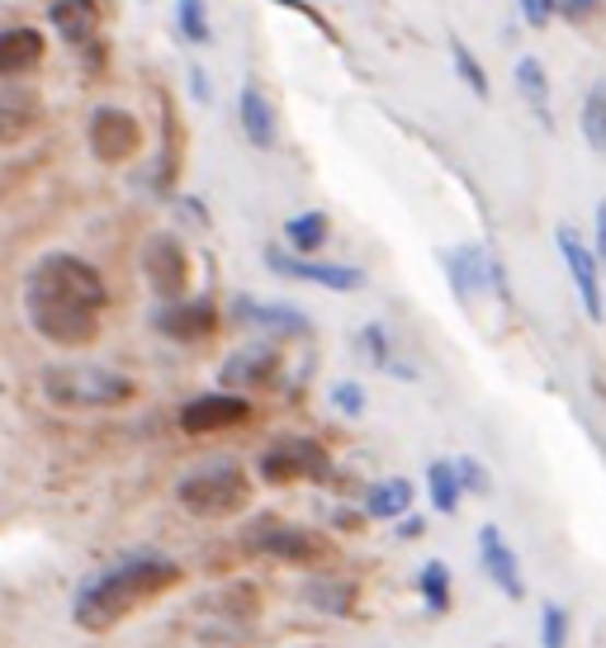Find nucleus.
Instances as JSON below:
<instances>
[{"label":"nucleus","mask_w":606,"mask_h":648,"mask_svg":"<svg viewBox=\"0 0 606 648\" xmlns=\"http://www.w3.org/2000/svg\"><path fill=\"white\" fill-rule=\"evenodd\" d=\"M185 568L166 554H128L114 568L95 573L91 582H81L77 601H71V621H77L85 635H105V629L124 625L128 615L148 601L166 597L171 587H180Z\"/></svg>","instance_id":"nucleus-1"},{"label":"nucleus","mask_w":606,"mask_h":648,"mask_svg":"<svg viewBox=\"0 0 606 648\" xmlns=\"http://www.w3.org/2000/svg\"><path fill=\"white\" fill-rule=\"evenodd\" d=\"M138 393V384L114 365L95 360H71V365L43 369V398L62 412H91V408H124Z\"/></svg>","instance_id":"nucleus-2"},{"label":"nucleus","mask_w":606,"mask_h":648,"mask_svg":"<svg viewBox=\"0 0 606 648\" xmlns=\"http://www.w3.org/2000/svg\"><path fill=\"white\" fill-rule=\"evenodd\" d=\"M176 502L190 516H209V521L213 516H237L252 502V483L242 473V464L213 459V464H199L176 483Z\"/></svg>","instance_id":"nucleus-3"},{"label":"nucleus","mask_w":606,"mask_h":648,"mask_svg":"<svg viewBox=\"0 0 606 648\" xmlns=\"http://www.w3.org/2000/svg\"><path fill=\"white\" fill-rule=\"evenodd\" d=\"M242 550L252 558H276V564L313 568V564H323V558H331V540L308 526L280 521V516H256V521L242 530Z\"/></svg>","instance_id":"nucleus-4"},{"label":"nucleus","mask_w":606,"mask_h":648,"mask_svg":"<svg viewBox=\"0 0 606 648\" xmlns=\"http://www.w3.org/2000/svg\"><path fill=\"white\" fill-rule=\"evenodd\" d=\"M28 290L71 298V304H85V308H95V313L109 308V284H105V275H100L91 261L71 256V251H48V256H43V261L34 266V275H28Z\"/></svg>","instance_id":"nucleus-5"},{"label":"nucleus","mask_w":606,"mask_h":648,"mask_svg":"<svg viewBox=\"0 0 606 648\" xmlns=\"http://www.w3.org/2000/svg\"><path fill=\"white\" fill-rule=\"evenodd\" d=\"M24 308H28V327H34L43 341L67 345V351H81V345H91L100 337V313L85 304H71V298L28 290Z\"/></svg>","instance_id":"nucleus-6"},{"label":"nucleus","mask_w":606,"mask_h":648,"mask_svg":"<svg viewBox=\"0 0 606 648\" xmlns=\"http://www.w3.org/2000/svg\"><path fill=\"white\" fill-rule=\"evenodd\" d=\"M256 473H261L266 483H276V487L323 483V479H331V459H327L323 445L308 440V436H284L256 459Z\"/></svg>","instance_id":"nucleus-7"},{"label":"nucleus","mask_w":606,"mask_h":648,"mask_svg":"<svg viewBox=\"0 0 606 648\" xmlns=\"http://www.w3.org/2000/svg\"><path fill=\"white\" fill-rule=\"evenodd\" d=\"M252 621H256V592L252 587H223V592H209L195 611V625H199V639L205 644H242Z\"/></svg>","instance_id":"nucleus-8"},{"label":"nucleus","mask_w":606,"mask_h":648,"mask_svg":"<svg viewBox=\"0 0 606 648\" xmlns=\"http://www.w3.org/2000/svg\"><path fill=\"white\" fill-rule=\"evenodd\" d=\"M266 270H276V275H284V280L317 284V290H337V294L365 290V270L360 266L313 261V256H294V251H280V247H266Z\"/></svg>","instance_id":"nucleus-9"},{"label":"nucleus","mask_w":606,"mask_h":648,"mask_svg":"<svg viewBox=\"0 0 606 648\" xmlns=\"http://www.w3.org/2000/svg\"><path fill=\"white\" fill-rule=\"evenodd\" d=\"M142 275H148L152 294L176 304V298H190V256L171 233H156L148 247H142Z\"/></svg>","instance_id":"nucleus-10"},{"label":"nucleus","mask_w":606,"mask_h":648,"mask_svg":"<svg viewBox=\"0 0 606 648\" xmlns=\"http://www.w3.org/2000/svg\"><path fill=\"white\" fill-rule=\"evenodd\" d=\"M85 142L105 166H119L142 152V123L119 105H100L91 114V128H85Z\"/></svg>","instance_id":"nucleus-11"},{"label":"nucleus","mask_w":606,"mask_h":648,"mask_svg":"<svg viewBox=\"0 0 606 648\" xmlns=\"http://www.w3.org/2000/svg\"><path fill=\"white\" fill-rule=\"evenodd\" d=\"M252 416V402L242 393H228V388H219V393H199L180 408V431H190V436H219V431H233Z\"/></svg>","instance_id":"nucleus-12"},{"label":"nucleus","mask_w":606,"mask_h":648,"mask_svg":"<svg viewBox=\"0 0 606 648\" xmlns=\"http://www.w3.org/2000/svg\"><path fill=\"white\" fill-rule=\"evenodd\" d=\"M280 379V351L266 341H252L223 360V388L228 393H256V388H276Z\"/></svg>","instance_id":"nucleus-13"},{"label":"nucleus","mask_w":606,"mask_h":648,"mask_svg":"<svg viewBox=\"0 0 606 648\" xmlns=\"http://www.w3.org/2000/svg\"><path fill=\"white\" fill-rule=\"evenodd\" d=\"M445 275H451V290L459 298L469 294H483V290H498L508 298V280H502V266L488 256L483 247H459V251H445Z\"/></svg>","instance_id":"nucleus-14"},{"label":"nucleus","mask_w":606,"mask_h":648,"mask_svg":"<svg viewBox=\"0 0 606 648\" xmlns=\"http://www.w3.org/2000/svg\"><path fill=\"white\" fill-rule=\"evenodd\" d=\"M555 241H559V256H564V266H569V275H573V290H579L583 308H587V318L602 322V318H606V304H602L597 251H587V241H583L579 233H573V227H559Z\"/></svg>","instance_id":"nucleus-15"},{"label":"nucleus","mask_w":606,"mask_h":648,"mask_svg":"<svg viewBox=\"0 0 606 648\" xmlns=\"http://www.w3.org/2000/svg\"><path fill=\"white\" fill-rule=\"evenodd\" d=\"M156 327L166 331L171 341H209L213 331H219V308L209 304V298H176V304H166L156 313Z\"/></svg>","instance_id":"nucleus-16"},{"label":"nucleus","mask_w":606,"mask_h":648,"mask_svg":"<svg viewBox=\"0 0 606 648\" xmlns=\"http://www.w3.org/2000/svg\"><path fill=\"white\" fill-rule=\"evenodd\" d=\"M43 123V95L28 85H0V148L24 142Z\"/></svg>","instance_id":"nucleus-17"},{"label":"nucleus","mask_w":606,"mask_h":648,"mask_svg":"<svg viewBox=\"0 0 606 648\" xmlns=\"http://www.w3.org/2000/svg\"><path fill=\"white\" fill-rule=\"evenodd\" d=\"M479 558H483V573L493 578V587H498L502 597H512V601H522V597H526L522 564H516L512 544L502 540V530H498V526H483V530H479Z\"/></svg>","instance_id":"nucleus-18"},{"label":"nucleus","mask_w":606,"mask_h":648,"mask_svg":"<svg viewBox=\"0 0 606 648\" xmlns=\"http://www.w3.org/2000/svg\"><path fill=\"white\" fill-rule=\"evenodd\" d=\"M237 119H242V133H247L252 148H261V152L276 148V133H280V128H276V109H270V95H266L256 81L242 85V95H237Z\"/></svg>","instance_id":"nucleus-19"},{"label":"nucleus","mask_w":606,"mask_h":648,"mask_svg":"<svg viewBox=\"0 0 606 648\" xmlns=\"http://www.w3.org/2000/svg\"><path fill=\"white\" fill-rule=\"evenodd\" d=\"M43 52H48V43H43L38 28H28V24L0 28V76H20V71H34V67L43 62Z\"/></svg>","instance_id":"nucleus-20"},{"label":"nucleus","mask_w":606,"mask_h":648,"mask_svg":"<svg viewBox=\"0 0 606 648\" xmlns=\"http://www.w3.org/2000/svg\"><path fill=\"white\" fill-rule=\"evenodd\" d=\"M48 24L67 43L85 48V43L100 34V5H95V0H53V5H48Z\"/></svg>","instance_id":"nucleus-21"},{"label":"nucleus","mask_w":606,"mask_h":648,"mask_svg":"<svg viewBox=\"0 0 606 648\" xmlns=\"http://www.w3.org/2000/svg\"><path fill=\"white\" fill-rule=\"evenodd\" d=\"M237 318L256 331H276V337H299L308 331V313L290 304H256V298H237Z\"/></svg>","instance_id":"nucleus-22"},{"label":"nucleus","mask_w":606,"mask_h":648,"mask_svg":"<svg viewBox=\"0 0 606 648\" xmlns=\"http://www.w3.org/2000/svg\"><path fill=\"white\" fill-rule=\"evenodd\" d=\"M412 507V483L408 479H384L370 487L365 497V516L370 521H398V516H408Z\"/></svg>","instance_id":"nucleus-23"},{"label":"nucleus","mask_w":606,"mask_h":648,"mask_svg":"<svg viewBox=\"0 0 606 648\" xmlns=\"http://www.w3.org/2000/svg\"><path fill=\"white\" fill-rule=\"evenodd\" d=\"M327 237H331V223H327V213H294L290 223H284V241L294 247V256H317L327 247Z\"/></svg>","instance_id":"nucleus-24"},{"label":"nucleus","mask_w":606,"mask_h":648,"mask_svg":"<svg viewBox=\"0 0 606 648\" xmlns=\"http://www.w3.org/2000/svg\"><path fill=\"white\" fill-rule=\"evenodd\" d=\"M516 91L526 95L531 114H536L545 128H555V114H550V81H545V67L536 62V57H522V62H516Z\"/></svg>","instance_id":"nucleus-25"},{"label":"nucleus","mask_w":606,"mask_h":648,"mask_svg":"<svg viewBox=\"0 0 606 648\" xmlns=\"http://www.w3.org/2000/svg\"><path fill=\"white\" fill-rule=\"evenodd\" d=\"M303 601L323 615H346L356 606V587L341 582V578H308L303 582Z\"/></svg>","instance_id":"nucleus-26"},{"label":"nucleus","mask_w":606,"mask_h":648,"mask_svg":"<svg viewBox=\"0 0 606 648\" xmlns=\"http://www.w3.org/2000/svg\"><path fill=\"white\" fill-rule=\"evenodd\" d=\"M427 493H431V507H436L441 516H455V511H459V497H465V487H459L451 459H436V464L427 469Z\"/></svg>","instance_id":"nucleus-27"},{"label":"nucleus","mask_w":606,"mask_h":648,"mask_svg":"<svg viewBox=\"0 0 606 648\" xmlns=\"http://www.w3.org/2000/svg\"><path fill=\"white\" fill-rule=\"evenodd\" d=\"M417 592H422L431 615H445L451 611V568H445L441 558H431V564L417 573Z\"/></svg>","instance_id":"nucleus-28"},{"label":"nucleus","mask_w":606,"mask_h":648,"mask_svg":"<svg viewBox=\"0 0 606 648\" xmlns=\"http://www.w3.org/2000/svg\"><path fill=\"white\" fill-rule=\"evenodd\" d=\"M360 345H365V355L380 365L384 374H398V379H417V369H408L403 360L394 355V345H388V331L380 322H370L365 331H360Z\"/></svg>","instance_id":"nucleus-29"},{"label":"nucleus","mask_w":606,"mask_h":648,"mask_svg":"<svg viewBox=\"0 0 606 648\" xmlns=\"http://www.w3.org/2000/svg\"><path fill=\"white\" fill-rule=\"evenodd\" d=\"M176 28H180L185 43H195V48L213 43V24H209V5H205V0H176Z\"/></svg>","instance_id":"nucleus-30"},{"label":"nucleus","mask_w":606,"mask_h":648,"mask_svg":"<svg viewBox=\"0 0 606 648\" xmlns=\"http://www.w3.org/2000/svg\"><path fill=\"white\" fill-rule=\"evenodd\" d=\"M583 138L587 148L606 156V81H597L583 99Z\"/></svg>","instance_id":"nucleus-31"},{"label":"nucleus","mask_w":606,"mask_h":648,"mask_svg":"<svg viewBox=\"0 0 606 648\" xmlns=\"http://www.w3.org/2000/svg\"><path fill=\"white\" fill-rule=\"evenodd\" d=\"M451 62H455V71H459V81H465V85H469V91L479 95V99H488V95H493V85H488V71L479 67V57H474V52H469L459 38H451Z\"/></svg>","instance_id":"nucleus-32"},{"label":"nucleus","mask_w":606,"mask_h":648,"mask_svg":"<svg viewBox=\"0 0 606 648\" xmlns=\"http://www.w3.org/2000/svg\"><path fill=\"white\" fill-rule=\"evenodd\" d=\"M540 644L545 648H564L569 644V615H564V606H545V615H540Z\"/></svg>","instance_id":"nucleus-33"},{"label":"nucleus","mask_w":606,"mask_h":648,"mask_svg":"<svg viewBox=\"0 0 606 648\" xmlns=\"http://www.w3.org/2000/svg\"><path fill=\"white\" fill-rule=\"evenodd\" d=\"M455 464V479H459V487H465V493H488V469L479 464V459H469V455H459V459H451Z\"/></svg>","instance_id":"nucleus-34"},{"label":"nucleus","mask_w":606,"mask_h":648,"mask_svg":"<svg viewBox=\"0 0 606 648\" xmlns=\"http://www.w3.org/2000/svg\"><path fill=\"white\" fill-rule=\"evenodd\" d=\"M331 408L346 412V416H360V412H365V388H360L356 379L331 384Z\"/></svg>","instance_id":"nucleus-35"},{"label":"nucleus","mask_w":606,"mask_h":648,"mask_svg":"<svg viewBox=\"0 0 606 648\" xmlns=\"http://www.w3.org/2000/svg\"><path fill=\"white\" fill-rule=\"evenodd\" d=\"M516 5H522L531 28H545V24H550V14L559 10V0H516Z\"/></svg>","instance_id":"nucleus-36"},{"label":"nucleus","mask_w":606,"mask_h":648,"mask_svg":"<svg viewBox=\"0 0 606 648\" xmlns=\"http://www.w3.org/2000/svg\"><path fill=\"white\" fill-rule=\"evenodd\" d=\"M559 10H564L573 24H579V20H587V14L597 10V0H559Z\"/></svg>","instance_id":"nucleus-37"},{"label":"nucleus","mask_w":606,"mask_h":648,"mask_svg":"<svg viewBox=\"0 0 606 648\" xmlns=\"http://www.w3.org/2000/svg\"><path fill=\"white\" fill-rule=\"evenodd\" d=\"M597 261H606V199L597 204Z\"/></svg>","instance_id":"nucleus-38"},{"label":"nucleus","mask_w":606,"mask_h":648,"mask_svg":"<svg viewBox=\"0 0 606 648\" xmlns=\"http://www.w3.org/2000/svg\"><path fill=\"white\" fill-rule=\"evenodd\" d=\"M422 530H427V521H422V516H403L398 535H403V540H412V535H422Z\"/></svg>","instance_id":"nucleus-39"},{"label":"nucleus","mask_w":606,"mask_h":648,"mask_svg":"<svg viewBox=\"0 0 606 648\" xmlns=\"http://www.w3.org/2000/svg\"><path fill=\"white\" fill-rule=\"evenodd\" d=\"M190 85L199 99H209V81H205V67H190Z\"/></svg>","instance_id":"nucleus-40"},{"label":"nucleus","mask_w":606,"mask_h":648,"mask_svg":"<svg viewBox=\"0 0 606 648\" xmlns=\"http://www.w3.org/2000/svg\"><path fill=\"white\" fill-rule=\"evenodd\" d=\"M276 5H284V10H294V14H308V20H313L317 28H323V20H317V14H313L308 5H303V0H276Z\"/></svg>","instance_id":"nucleus-41"}]
</instances>
